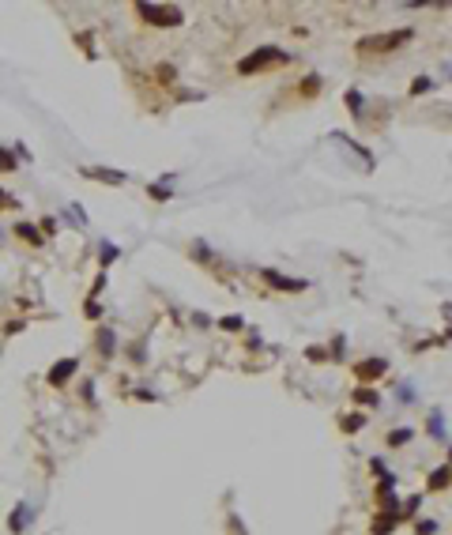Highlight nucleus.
Returning <instances> with one entry per match:
<instances>
[{"label":"nucleus","mask_w":452,"mask_h":535,"mask_svg":"<svg viewBox=\"0 0 452 535\" xmlns=\"http://www.w3.org/2000/svg\"><path fill=\"white\" fill-rule=\"evenodd\" d=\"M407 42H411V26L407 31H388V34H369L358 42V53H392Z\"/></svg>","instance_id":"f257e3e1"},{"label":"nucleus","mask_w":452,"mask_h":535,"mask_svg":"<svg viewBox=\"0 0 452 535\" xmlns=\"http://www.w3.org/2000/svg\"><path fill=\"white\" fill-rule=\"evenodd\" d=\"M283 61H290V57H286L283 49H256V53L242 57L237 72H242V75H249V72H260V68H268V64H283Z\"/></svg>","instance_id":"f03ea898"},{"label":"nucleus","mask_w":452,"mask_h":535,"mask_svg":"<svg viewBox=\"0 0 452 535\" xmlns=\"http://www.w3.org/2000/svg\"><path fill=\"white\" fill-rule=\"evenodd\" d=\"M136 15H143L147 23H155V26H177L181 23V12L177 8H162V4H136Z\"/></svg>","instance_id":"7ed1b4c3"},{"label":"nucleus","mask_w":452,"mask_h":535,"mask_svg":"<svg viewBox=\"0 0 452 535\" xmlns=\"http://www.w3.org/2000/svg\"><path fill=\"white\" fill-rule=\"evenodd\" d=\"M260 275H264V283H268V286H275V290H286V294H298V290H305V286H309L305 279H286V275L272 272V268H264Z\"/></svg>","instance_id":"20e7f679"},{"label":"nucleus","mask_w":452,"mask_h":535,"mask_svg":"<svg viewBox=\"0 0 452 535\" xmlns=\"http://www.w3.org/2000/svg\"><path fill=\"white\" fill-rule=\"evenodd\" d=\"M354 373H358L362 381L381 377V373H384V358H365V362H358V366H354Z\"/></svg>","instance_id":"39448f33"},{"label":"nucleus","mask_w":452,"mask_h":535,"mask_svg":"<svg viewBox=\"0 0 452 535\" xmlns=\"http://www.w3.org/2000/svg\"><path fill=\"white\" fill-rule=\"evenodd\" d=\"M75 373V358H64V362H57V366L49 369V385H64Z\"/></svg>","instance_id":"423d86ee"},{"label":"nucleus","mask_w":452,"mask_h":535,"mask_svg":"<svg viewBox=\"0 0 452 535\" xmlns=\"http://www.w3.org/2000/svg\"><path fill=\"white\" fill-rule=\"evenodd\" d=\"M31 517H34V513L26 509V505H19V509L12 513V520H8V528H12V531H23L26 524H31Z\"/></svg>","instance_id":"0eeeda50"},{"label":"nucleus","mask_w":452,"mask_h":535,"mask_svg":"<svg viewBox=\"0 0 452 535\" xmlns=\"http://www.w3.org/2000/svg\"><path fill=\"white\" fill-rule=\"evenodd\" d=\"M87 177H102V181H113V185L124 181V174H113V170H87Z\"/></svg>","instance_id":"6e6552de"},{"label":"nucleus","mask_w":452,"mask_h":535,"mask_svg":"<svg viewBox=\"0 0 452 535\" xmlns=\"http://www.w3.org/2000/svg\"><path fill=\"white\" fill-rule=\"evenodd\" d=\"M411 437H415L411 430H392V434H388V445H396V448H400V445H407Z\"/></svg>","instance_id":"1a4fd4ad"},{"label":"nucleus","mask_w":452,"mask_h":535,"mask_svg":"<svg viewBox=\"0 0 452 535\" xmlns=\"http://www.w3.org/2000/svg\"><path fill=\"white\" fill-rule=\"evenodd\" d=\"M354 399H358V404H369V407H377V392H369V388H358V392H354Z\"/></svg>","instance_id":"9d476101"},{"label":"nucleus","mask_w":452,"mask_h":535,"mask_svg":"<svg viewBox=\"0 0 452 535\" xmlns=\"http://www.w3.org/2000/svg\"><path fill=\"white\" fill-rule=\"evenodd\" d=\"M430 434H434V437H445V418H441V415L430 418Z\"/></svg>","instance_id":"9b49d317"},{"label":"nucleus","mask_w":452,"mask_h":535,"mask_svg":"<svg viewBox=\"0 0 452 535\" xmlns=\"http://www.w3.org/2000/svg\"><path fill=\"white\" fill-rule=\"evenodd\" d=\"M448 483V467H437L434 475H430V486H445Z\"/></svg>","instance_id":"f8f14e48"},{"label":"nucleus","mask_w":452,"mask_h":535,"mask_svg":"<svg viewBox=\"0 0 452 535\" xmlns=\"http://www.w3.org/2000/svg\"><path fill=\"white\" fill-rule=\"evenodd\" d=\"M0 170H4V174H12V170H15V158L8 155L4 147H0Z\"/></svg>","instance_id":"ddd939ff"},{"label":"nucleus","mask_w":452,"mask_h":535,"mask_svg":"<svg viewBox=\"0 0 452 535\" xmlns=\"http://www.w3.org/2000/svg\"><path fill=\"white\" fill-rule=\"evenodd\" d=\"M388 531H392V517H384V520L373 524V535H388Z\"/></svg>","instance_id":"4468645a"},{"label":"nucleus","mask_w":452,"mask_h":535,"mask_svg":"<svg viewBox=\"0 0 452 535\" xmlns=\"http://www.w3.org/2000/svg\"><path fill=\"white\" fill-rule=\"evenodd\" d=\"M113 256H117V245H110V242H102V264H110Z\"/></svg>","instance_id":"2eb2a0df"},{"label":"nucleus","mask_w":452,"mask_h":535,"mask_svg":"<svg viewBox=\"0 0 452 535\" xmlns=\"http://www.w3.org/2000/svg\"><path fill=\"white\" fill-rule=\"evenodd\" d=\"M98 347H102V355H110V347H113V332H102V336H98Z\"/></svg>","instance_id":"dca6fc26"},{"label":"nucleus","mask_w":452,"mask_h":535,"mask_svg":"<svg viewBox=\"0 0 452 535\" xmlns=\"http://www.w3.org/2000/svg\"><path fill=\"white\" fill-rule=\"evenodd\" d=\"M15 230H19V234H23V237H26V242H38V234H34V226H26V223H19V226H15Z\"/></svg>","instance_id":"f3484780"},{"label":"nucleus","mask_w":452,"mask_h":535,"mask_svg":"<svg viewBox=\"0 0 452 535\" xmlns=\"http://www.w3.org/2000/svg\"><path fill=\"white\" fill-rule=\"evenodd\" d=\"M219 324H223V328H230V332H237V328H242V317H223Z\"/></svg>","instance_id":"a211bd4d"},{"label":"nucleus","mask_w":452,"mask_h":535,"mask_svg":"<svg viewBox=\"0 0 452 535\" xmlns=\"http://www.w3.org/2000/svg\"><path fill=\"white\" fill-rule=\"evenodd\" d=\"M418 531H422V535H434V531H437V524H434V520H422V524H418Z\"/></svg>","instance_id":"6ab92c4d"},{"label":"nucleus","mask_w":452,"mask_h":535,"mask_svg":"<svg viewBox=\"0 0 452 535\" xmlns=\"http://www.w3.org/2000/svg\"><path fill=\"white\" fill-rule=\"evenodd\" d=\"M430 87H434V83H430L426 75H422V79H418V83H415V87H411V91H415V94H422V91H430Z\"/></svg>","instance_id":"aec40b11"},{"label":"nucleus","mask_w":452,"mask_h":535,"mask_svg":"<svg viewBox=\"0 0 452 535\" xmlns=\"http://www.w3.org/2000/svg\"><path fill=\"white\" fill-rule=\"evenodd\" d=\"M151 196H158V200H170V193H166L162 185H151Z\"/></svg>","instance_id":"412c9836"}]
</instances>
